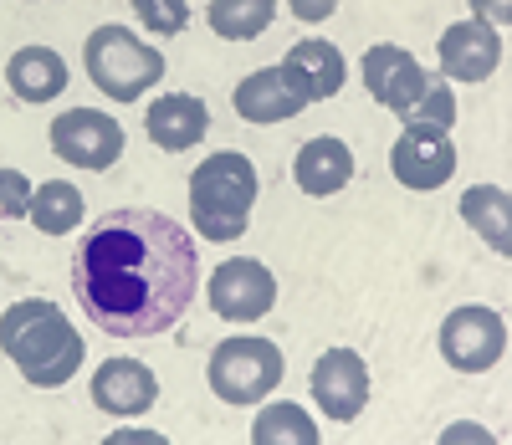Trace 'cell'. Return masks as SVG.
Listing matches in <instances>:
<instances>
[{"mask_svg":"<svg viewBox=\"0 0 512 445\" xmlns=\"http://www.w3.org/2000/svg\"><path fill=\"white\" fill-rule=\"evenodd\" d=\"M210 307H216L226 323H256L277 307V277L262 261L231 256V261L216 266V277H210Z\"/></svg>","mask_w":512,"mask_h":445,"instance_id":"obj_6","label":"cell"},{"mask_svg":"<svg viewBox=\"0 0 512 445\" xmlns=\"http://www.w3.org/2000/svg\"><path fill=\"white\" fill-rule=\"evenodd\" d=\"M292 180H297V190L303 195H338L349 180H354V154H349V144L344 139H308L303 149H297V159H292Z\"/></svg>","mask_w":512,"mask_h":445,"instance_id":"obj_15","label":"cell"},{"mask_svg":"<svg viewBox=\"0 0 512 445\" xmlns=\"http://www.w3.org/2000/svg\"><path fill=\"white\" fill-rule=\"evenodd\" d=\"M82 195H77V185H67V180H47L41 190H31V205H26V215H31V226L41 231V236H67V231H77L82 226Z\"/></svg>","mask_w":512,"mask_h":445,"instance_id":"obj_20","label":"cell"},{"mask_svg":"<svg viewBox=\"0 0 512 445\" xmlns=\"http://www.w3.org/2000/svg\"><path fill=\"white\" fill-rule=\"evenodd\" d=\"M390 169L405 190H441L456 169V144L446 128L431 123H405V133L390 149Z\"/></svg>","mask_w":512,"mask_h":445,"instance_id":"obj_8","label":"cell"},{"mask_svg":"<svg viewBox=\"0 0 512 445\" xmlns=\"http://www.w3.org/2000/svg\"><path fill=\"white\" fill-rule=\"evenodd\" d=\"M441 353L461 374H482L507 353V328L492 307H456L441 323Z\"/></svg>","mask_w":512,"mask_h":445,"instance_id":"obj_7","label":"cell"},{"mask_svg":"<svg viewBox=\"0 0 512 445\" xmlns=\"http://www.w3.org/2000/svg\"><path fill=\"white\" fill-rule=\"evenodd\" d=\"M52 154L77 164V169H113L123 154V128L108 113L72 108L52 123Z\"/></svg>","mask_w":512,"mask_h":445,"instance_id":"obj_9","label":"cell"},{"mask_svg":"<svg viewBox=\"0 0 512 445\" xmlns=\"http://www.w3.org/2000/svg\"><path fill=\"white\" fill-rule=\"evenodd\" d=\"M77 302L113 338H154L185 318L200 287V251L180 220L144 205L103 210L72 256Z\"/></svg>","mask_w":512,"mask_h":445,"instance_id":"obj_1","label":"cell"},{"mask_svg":"<svg viewBox=\"0 0 512 445\" xmlns=\"http://www.w3.org/2000/svg\"><path fill=\"white\" fill-rule=\"evenodd\" d=\"M210 389L226 405H256L262 394L282 384V348L267 338H226L210 353Z\"/></svg>","mask_w":512,"mask_h":445,"instance_id":"obj_5","label":"cell"},{"mask_svg":"<svg viewBox=\"0 0 512 445\" xmlns=\"http://www.w3.org/2000/svg\"><path fill=\"white\" fill-rule=\"evenodd\" d=\"M256 205V164L246 154H210L190 174V215L205 241H236Z\"/></svg>","mask_w":512,"mask_h":445,"instance_id":"obj_3","label":"cell"},{"mask_svg":"<svg viewBox=\"0 0 512 445\" xmlns=\"http://www.w3.org/2000/svg\"><path fill=\"white\" fill-rule=\"evenodd\" d=\"M159 399V379L149 374V364L139 359H108L98 374H93V405L103 415H144Z\"/></svg>","mask_w":512,"mask_h":445,"instance_id":"obj_13","label":"cell"},{"mask_svg":"<svg viewBox=\"0 0 512 445\" xmlns=\"http://www.w3.org/2000/svg\"><path fill=\"white\" fill-rule=\"evenodd\" d=\"M405 123H431V128H451V118H456V98H451V87H441V82H431L425 93L400 113Z\"/></svg>","mask_w":512,"mask_h":445,"instance_id":"obj_23","label":"cell"},{"mask_svg":"<svg viewBox=\"0 0 512 445\" xmlns=\"http://www.w3.org/2000/svg\"><path fill=\"white\" fill-rule=\"evenodd\" d=\"M282 72L308 103H323L344 87V52L328 47V41H297L282 62Z\"/></svg>","mask_w":512,"mask_h":445,"instance_id":"obj_17","label":"cell"},{"mask_svg":"<svg viewBox=\"0 0 512 445\" xmlns=\"http://www.w3.org/2000/svg\"><path fill=\"white\" fill-rule=\"evenodd\" d=\"M31 205V185H26V174L21 169H0V215H26Z\"/></svg>","mask_w":512,"mask_h":445,"instance_id":"obj_25","label":"cell"},{"mask_svg":"<svg viewBox=\"0 0 512 445\" xmlns=\"http://www.w3.org/2000/svg\"><path fill=\"white\" fill-rule=\"evenodd\" d=\"M436 57H441L446 77H456V82H487L502 67V36L487 21H456L441 36Z\"/></svg>","mask_w":512,"mask_h":445,"instance_id":"obj_12","label":"cell"},{"mask_svg":"<svg viewBox=\"0 0 512 445\" xmlns=\"http://www.w3.org/2000/svg\"><path fill=\"white\" fill-rule=\"evenodd\" d=\"M472 11H477V21H507L512 16V6H507V0H472Z\"/></svg>","mask_w":512,"mask_h":445,"instance_id":"obj_27","label":"cell"},{"mask_svg":"<svg viewBox=\"0 0 512 445\" xmlns=\"http://www.w3.org/2000/svg\"><path fill=\"white\" fill-rule=\"evenodd\" d=\"M82 62H88L93 87H103L118 103H134L144 87H154L164 77V52L144 47V41L123 26H98L88 36V47H82Z\"/></svg>","mask_w":512,"mask_h":445,"instance_id":"obj_4","label":"cell"},{"mask_svg":"<svg viewBox=\"0 0 512 445\" xmlns=\"http://www.w3.org/2000/svg\"><path fill=\"white\" fill-rule=\"evenodd\" d=\"M364 87H369V98L379 108H390V113H405L425 87H431V72H425L405 47H369L364 52Z\"/></svg>","mask_w":512,"mask_h":445,"instance_id":"obj_10","label":"cell"},{"mask_svg":"<svg viewBox=\"0 0 512 445\" xmlns=\"http://www.w3.org/2000/svg\"><path fill=\"white\" fill-rule=\"evenodd\" d=\"M6 82L21 103H52L67 87V62L52 47H21L6 62Z\"/></svg>","mask_w":512,"mask_h":445,"instance_id":"obj_18","label":"cell"},{"mask_svg":"<svg viewBox=\"0 0 512 445\" xmlns=\"http://www.w3.org/2000/svg\"><path fill=\"white\" fill-rule=\"evenodd\" d=\"M313 399L333 420H354L369 405V369L354 348H328L313 364Z\"/></svg>","mask_w":512,"mask_h":445,"instance_id":"obj_11","label":"cell"},{"mask_svg":"<svg viewBox=\"0 0 512 445\" xmlns=\"http://www.w3.org/2000/svg\"><path fill=\"white\" fill-rule=\"evenodd\" d=\"M134 16L154 36H180L190 26V6H185V0H134Z\"/></svg>","mask_w":512,"mask_h":445,"instance_id":"obj_24","label":"cell"},{"mask_svg":"<svg viewBox=\"0 0 512 445\" xmlns=\"http://www.w3.org/2000/svg\"><path fill=\"white\" fill-rule=\"evenodd\" d=\"M333 6L338 0H287V11L297 21H323V16H333Z\"/></svg>","mask_w":512,"mask_h":445,"instance_id":"obj_26","label":"cell"},{"mask_svg":"<svg viewBox=\"0 0 512 445\" xmlns=\"http://www.w3.org/2000/svg\"><path fill=\"white\" fill-rule=\"evenodd\" d=\"M144 128H149L154 149L180 154V149H195V144L205 139L210 113H205V103L190 98V93H164V98L149 108V123H144Z\"/></svg>","mask_w":512,"mask_h":445,"instance_id":"obj_16","label":"cell"},{"mask_svg":"<svg viewBox=\"0 0 512 445\" xmlns=\"http://www.w3.org/2000/svg\"><path fill=\"white\" fill-rule=\"evenodd\" d=\"M231 103H236V113H241L246 123H282V118H297V113L308 108V98L287 82L282 67H262V72L241 77V87L231 93Z\"/></svg>","mask_w":512,"mask_h":445,"instance_id":"obj_14","label":"cell"},{"mask_svg":"<svg viewBox=\"0 0 512 445\" xmlns=\"http://www.w3.org/2000/svg\"><path fill=\"white\" fill-rule=\"evenodd\" d=\"M277 21V0H210V31L226 41H251Z\"/></svg>","mask_w":512,"mask_h":445,"instance_id":"obj_21","label":"cell"},{"mask_svg":"<svg viewBox=\"0 0 512 445\" xmlns=\"http://www.w3.org/2000/svg\"><path fill=\"white\" fill-rule=\"evenodd\" d=\"M0 348L16 359V369L36 389H57L82 369V333H72L57 302L26 297L0 313Z\"/></svg>","mask_w":512,"mask_h":445,"instance_id":"obj_2","label":"cell"},{"mask_svg":"<svg viewBox=\"0 0 512 445\" xmlns=\"http://www.w3.org/2000/svg\"><path fill=\"white\" fill-rule=\"evenodd\" d=\"M251 440H256V445H277V440L313 445V440H318V425L297 410V405H267L262 415L251 420Z\"/></svg>","mask_w":512,"mask_h":445,"instance_id":"obj_22","label":"cell"},{"mask_svg":"<svg viewBox=\"0 0 512 445\" xmlns=\"http://www.w3.org/2000/svg\"><path fill=\"white\" fill-rule=\"evenodd\" d=\"M507 210H512V200H507V190H497V185H472V190L461 195L466 226H472L497 256L512 251V220H507Z\"/></svg>","mask_w":512,"mask_h":445,"instance_id":"obj_19","label":"cell"}]
</instances>
